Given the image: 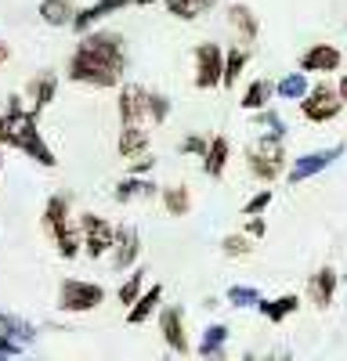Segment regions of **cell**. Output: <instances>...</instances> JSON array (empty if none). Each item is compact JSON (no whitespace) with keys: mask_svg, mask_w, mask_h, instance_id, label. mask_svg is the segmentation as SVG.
Masks as SVG:
<instances>
[{"mask_svg":"<svg viewBox=\"0 0 347 361\" xmlns=\"http://www.w3.org/2000/svg\"><path fill=\"white\" fill-rule=\"evenodd\" d=\"M127 76V44L120 29L95 25L80 33L73 54L66 58V80L91 87V90H112Z\"/></svg>","mask_w":347,"mask_h":361,"instance_id":"cell-1","label":"cell"},{"mask_svg":"<svg viewBox=\"0 0 347 361\" xmlns=\"http://www.w3.org/2000/svg\"><path fill=\"white\" fill-rule=\"evenodd\" d=\"M4 141H8V148H15V152H22L33 163H40L44 170L58 166V156L51 152V145L40 134V116L25 105L22 94L8 98V109H4Z\"/></svg>","mask_w":347,"mask_h":361,"instance_id":"cell-2","label":"cell"},{"mask_svg":"<svg viewBox=\"0 0 347 361\" xmlns=\"http://www.w3.org/2000/svg\"><path fill=\"white\" fill-rule=\"evenodd\" d=\"M174 102L163 90L141 87V83H120L116 90V112H120V123H141V127H163L170 119Z\"/></svg>","mask_w":347,"mask_h":361,"instance_id":"cell-3","label":"cell"},{"mask_svg":"<svg viewBox=\"0 0 347 361\" xmlns=\"http://www.w3.org/2000/svg\"><path fill=\"white\" fill-rule=\"evenodd\" d=\"M246 170L253 180H260V185H275V180L286 173L289 166V152H286V141H272V137H257L246 152Z\"/></svg>","mask_w":347,"mask_h":361,"instance_id":"cell-4","label":"cell"},{"mask_svg":"<svg viewBox=\"0 0 347 361\" xmlns=\"http://www.w3.org/2000/svg\"><path fill=\"white\" fill-rule=\"evenodd\" d=\"M105 304V286L87 279H62L58 282V311L62 314H91Z\"/></svg>","mask_w":347,"mask_h":361,"instance_id":"cell-5","label":"cell"},{"mask_svg":"<svg viewBox=\"0 0 347 361\" xmlns=\"http://www.w3.org/2000/svg\"><path fill=\"white\" fill-rule=\"evenodd\" d=\"M297 105H300V116L308 119V123H333V119L343 112V102H340L336 83H326V80L311 83L308 94H304Z\"/></svg>","mask_w":347,"mask_h":361,"instance_id":"cell-6","label":"cell"},{"mask_svg":"<svg viewBox=\"0 0 347 361\" xmlns=\"http://www.w3.org/2000/svg\"><path fill=\"white\" fill-rule=\"evenodd\" d=\"M76 231L83 238V257L87 260H102L112 253V238H116V224H109L102 214H80L76 217Z\"/></svg>","mask_w":347,"mask_h":361,"instance_id":"cell-7","label":"cell"},{"mask_svg":"<svg viewBox=\"0 0 347 361\" xmlns=\"http://www.w3.org/2000/svg\"><path fill=\"white\" fill-rule=\"evenodd\" d=\"M192 83H195V90H217L221 87V73H224V51H221V44H214V40H202V44H195V51H192Z\"/></svg>","mask_w":347,"mask_h":361,"instance_id":"cell-8","label":"cell"},{"mask_svg":"<svg viewBox=\"0 0 347 361\" xmlns=\"http://www.w3.org/2000/svg\"><path fill=\"white\" fill-rule=\"evenodd\" d=\"M343 152H347V145H329V148H318V152H304V156H297V159H289V166H286L282 177L297 188V185H304V180L318 177L322 170H329Z\"/></svg>","mask_w":347,"mask_h":361,"instance_id":"cell-9","label":"cell"},{"mask_svg":"<svg viewBox=\"0 0 347 361\" xmlns=\"http://www.w3.org/2000/svg\"><path fill=\"white\" fill-rule=\"evenodd\" d=\"M156 318H159V340L166 343V350H174V354H192V343H188V325H185V307H178V304H163L159 311H156Z\"/></svg>","mask_w":347,"mask_h":361,"instance_id":"cell-10","label":"cell"},{"mask_svg":"<svg viewBox=\"0 0 347 361\" xmlns=\"http://www.w3.org/2000/svg\"><path fill=\"white\" fill-rule=\"evenodd\" d=\"M40 228H44V235L51 238V243H58L62 235H69L76 228V221H73V199L66 192L47 195L44 214H40Z\"/></svg>","mask_w":347,"mask_h":361,"instance_id":"cell-11","label":"cell"},{"mask_svg":"<svg viewBox=\"0 0 347 361\" xmlns=\"http://www.w3.org/2000/svg\"><path fill=\"white\" fill-rule=\"evenodd\" d=\"M112 271H130L141 260V231L134 224H120L112 238Z\"/></svg>","mask_w":347,"mask_h":361,"instance_id":"cell-12","label":"cell"},{"mask_svg":"<svg viewBox=\"0 0 347 361\" xmlns=\"http://www.w3.org/2000/svg\"><path fill=\"white\" fill-rule=\"evenodd\" d=\"M336 286H340V275H336V267H333V264H322L318 271H311V275H308V304L318 307V311L333 307Z\"/></svg>","mask_w":347,"mask_h":361,"instance_id":"cell-13","label":"cell"},{"mask_svg":"<svg viewBox=\"0 0 347 361\" xmlns=\"http://www.w3.org/2000/svg\"><path fill=\"white\" fill-rule=\"evenodd\" d=\"M343 66V51L336 44H311L300 58H297V69L300 73H336Z\"/></svg>","mask_w":347,"mask_h":361,"instance_id":"cell-14","label":"cell"},{"mask_svg":"<svg viewBox=\"0 0 347 361\" xmlns=\"http://www.w3.org/2000/svg\"><path fill=\"white\" fill-rule=\"evenodd\" d=\"M228 25H231V33H236V40H239L243 47L257 44V37H260V15L246 4V0L228 4Z\"/></svg>","mask_w":347,"mask_h":361,"instance_id":"cell-15","label":"cell"},{"mask_svg":"<svg viewBox=\"0 0 347 361\" xmlns=\"http://www.w3.org/2000/svg\"><path fill=\"white\" fill-rule=\"evenodd\" d=\"M123 8H130V0H95V4H87V8H76V15H73V25H69V29L80 37V33H87V29L102 25L109 15L123 11Z\"/></svg>","mask_w":347,"mask_h":361,"instance_id":"cell-16","label":"cell"},{"mask_svg":"<svg viewBox=\"0 0 347 361\" xmlns=\"http://www.w3.org/2000/svg\"><path fill=\"white\" fill-rule=\"evenodd\" d=\"M112 199L120 202V206L138 202V199H159V185H156L149 173H127L123 180H116Z\"/></svg>","mask_w":347,"mask_h":361,"instance_id":"cell-17","label":"cell"},{"mask_svg":"<svg viewBox=\"0 0 347 361\" xmlns=\"http://www.w3.org/2000/svg\"><path fill=\"white\" fill-rule=\"evenodd\" d=\"M54 98H58V76H54L51 69L37 73L33 80L25 83V102H29V109H33L37 116H40L44 109H51Z\"/></svg>","mask_w":347,"mask_h":361,"instance_id":"cell-18","label":"cell"},{"mask_svg":"<svg viewBox=\"0 0 347 361\" xmlns=\"http://www.w3.org/2000/svg\"><path fill=\"white\" fill-rule=\"evenodd\" d=\"M152 148V130L141 127V123H120V137H116V152L120 159H134L141 152Z\"/></svg>","mask_w":347,"mask_h":361,"instance_id":"cell-19","label":"cell"},{"mask_svg":"<svg viewBox=\"0 0 347 361\" xmlns=\"http://www.w3.org/2000/svg\"><path fill=\"white\" fill-rule=\"evenodd\" d=\"M253 311L264 318L268 325H282L286 318H293V314L300 311V296H297V293H282V296H272V300L260 296V304H257Z\"/></svg>","mask_w":347,"mask_h":361,"instance_id":"cell-20","label":"cell"},{"mask_svg":"<svg viewBox=\"0 0 347 361\" xmlns=\"http://www.w3.org/2000/svg\"><path fill=\"white\" fill-rule=\"evenodd\" d=\"M159 307H163V286L152 282L149 289H141V296L127 307V325H145L149 318H156Z\"/></svg>","mask_w":347,"mask_h":361,"instance_id":"cell-21","label":"cell"},{"mask_svg":"<svg viewBox=\"0 0 347 361\" xmlns=\"http://www.w3.org/2000/svg\"><path fill=\"white\" fill-rule=\"evenodd\" d=\"M199 163H202V173H207L210 180H221V177H224V170H228V163H231V141H228L224 134L210 137L207 156H202Z\"/></svg>","mask_w":347,"mask_h":361,"instance_id":"cell-22","label":"cell"},{"mask_svg":"<svg viewBox=\"0 0 347 361\" xmlns=\"http://www.w3.org/2000/svg\"><path fill=\"white\" fill-rule=\"evenodd\" d=\"M159 202L174 221L188 217L192 214V188L188 185H159Z\"/></svg>","mask_w":347,"mask_h":361,"instance_id":"cell-23","label":"cell"},{"mask_svg":"<svg viewBox=\"0 0 347 361\" xmlns=\"http://www.w3.org/2000/svg\"><path fill=\"white\" fill-rule=\"evenodd\" d=\"M246 66H250V47H243V44H231V47L224 51V73H221V87H224V90H231V87H236V83L243 80Z\"/></svg>","mask_w":347,"mask_h":361,"instance_id":"cell-24","label":"cell"},{"mask_svg":"<svg viewBox=\"0 0 347 361\" xmlns=\"http://www.w3.org/2000/svg\"><path fill=\"white\" fill-rule=\"evenodd\" d=\"M224 347H228V325L224 322H214L202 329V340L195 347L199 357H210V361H221L224 357Z\"/></svg>","mask_w":347,"mask_h":361,"instance_id":"cell-25","label":"cell"},{"mask_svg":"<svg viewBox=\"0 0 347 361\" xmlns=\"http://www.w3.org/2000/svg\"><path fill=\"white\" fill-rule=\"evenodd\" d=\"M76 15V0H40V22L51 29H69Z\"/></svg>","mask_w":347,"mask_h":361,"instance_id":"cell-26","label":"cell"},{"mask_svg":"<svg viewBox=\"0 0 347 361\" xmlns=\"http://www.w3.org/2000/svg\"><path fill=\"white\" fill-rule=\"evenodd\" d=\"M272 98H275V83L272 80H264V76H257V80H250V87L243 90V109L246 112H257V109H264V105H272Z\"/></svg>","mask_w":347,"mask_h":361,"instance_id":"cell-27","label":"cell"},{"mask_svg":"<svg viewBox=\"0 0 347 361\" xmlns=\"http://www.w3.org/2000/svg\"><path fill=\"white\" fill-rule=\"evenodd\" d=\"M0 329H4L8 336H15L18 343H37V325L29 322V318H22V314H15V311H0Z\"/></svg>","mask_w":347,"mask_h":361,"instance_id":"cell-28","label":"cell"},{"mask_svg":"<svg viewBox=\"0 0 347 361\" xmlns=\"http://www.w3.org/2000/svg\"><path fill=\"white\" fill-rule=\"evenodd\" d=\"M163 8L178 22H195L199 15H207L210 8H217V0H163Z\"/></svg>","mask_w":347,"mask_h":361,"instance_id":"cell-29","label":"cell"},{"mask_svg":"<svg viewBox=\"0 0 347 361\" xmlns=\"http://www.w3.org/2000/svg\"><path fill=\"white\" fill-rule=\"evenodd\" d=\"M257 119H253V127L260 130V137H272V141H286V123H282V116L272 109V105H264V109H257L253 112Z\"/></svg>","mask_w":347,"mask_h":361,"instance_id":"cell-30","label":"cell"},{"mask_svg":"<svg viewBox=\"0 0 347 361\" xmlns=\"http://www.w3.org/2000/svg\"><path fill=\"white\" fill-rule=\"evenodd\" d=\"M308 73H286L279 83H275V98H282V102H300L304 94H308Z\"/></svg>","mask_w":347,"mask_h":361,"instance_id":"cell-31","label":"cell"},{"mask_svg":"<svg viewBox=\"0 0 347 361\" xmlns=\"http://www.w3.org/2000/svg\"><path fill=\"white\" fill-rule=\"evenodd\" d=\"M221 253H224L228 260H246V257L253 253V238H250L246 231H231V235L221 238Z\"/></svg>","mask_w":347,"mask_h":361,"instance_id":"cell-32","label":"cell"},{"mask_svg":"<svg viewBox=\"0 0 347 361\" xmlns=\"http://www.w3.org/2000/svg\"><path fill=\"white\" fill-rule=\"evenodd\" d=\"M224 300H228V307H239V311H243V307H257V304H260V289L236 282V286H228Z\"/></svg>","mask_w":347,"mask_h":361,"instance_id":"cell-33","label":"cell"},{"mask_svg":"<svg viewBox=\"0 0 347 361\" xmlns=\"http://www.w3.org/2000/svg\"><path fill=\"white\" fill-rule=\"evenodd\" d=\"M141 289H145V267H138V264H134V275H127V279H123V286L116 289V300H120L123 307H130L134 300L141 296Z\"/></svg>","mask_w":347,"mask_h":361,"instance_id":"cell-34","label":"cell"},{"mask_svg":"<svg viewBox=\"0 0 347 361\" xmlns=\"http://www.w3.org/2000/svg\"><path fill=\"white\" fill-rule=\"evenodd\" d=\"M272 202H275V192L264 185V188H257V192H253V195L243 202V209H239V214H243V217H253V214H268V206H272Z\"/></svg>","mask_w":347,"mask_h":361,"instance_id":"cell-35","label":"cell"},{"mask_svg":"<svg viewBox=\"0 0 347 361\" xmlns=\"http://www.w3.org/2000/svg\"><path fill=\"white\" fill-rule=\"evenodd\" d=\"M207 145H210V137L185 134V137L178 141V152H181V156H192V159H202V156H207Z\"/></svg>","mask_w":347,"mask_h":361,"instance_id":"cell-36","label":"cell"},{"mask_svg":"<svg viewBox=\"0 0 347 361\" xmlns=\"http://www.w3.org/2000/svg\"><path fill=\"white\" fill-rule=\"evenodd\" d=\"M243 231L253 238V243H260V238L268 235V221H264V214H253V217H246V221H243Z\"/></svg>","mask_w":347,"mask_h":361,"instance_id":"cell-37","label":"cell"},{"mask_svg":"<svg viewBox=\"0 0 347 361\" xmlns=\"http://www.w3.org/2000/svg\"><path fill=\"white\" fill-rule=\"evenodd\" d=\"M127 163H130V166H127V173H152L159 159H156L152 152H141V156H134V159H127Z\"/></svg>","mask_w":347,"mask_h":361,"instance_id":"cell-38","label":"cell"},{"mask_svg":"<svg viewBox=\"0 0 347 361\" xmlns=\"http://www.w3.org/2000/svg\"><path fill=\"white\" fill-rule=\"evenodd\" d=\"M25 350V343H18L15 336H8L4 329H0V357H15V354H22Z\"/></svg>","mask_w":347,"mask_h":361,"instance_id":"cell-39","label":"cell"},{"mask_svg":"<svg viewBox=\"0 0 347 361\" xmlns=\"http://www.w3.org/2000/svg\"><path fill=\"white\" fill-rule=\"evenodd\" d=\"M336 90H340V102H343V109H347V73L336 80Z\"/></svg>","mask_w":347,"mask_h":361,"instance_id":"cell-40","label":"cell"},{"mask_svg":"<svg viewBox=\"0 0 347 361\" xmlns=\"http://www.w3.org/2000/svg\"><path fill=\"white\" fill-rule=\"evenodd\" d=\"M11 62V47H8V40H0V66H8Z\"/></svg>","mask_w":347,"mask_h":361,"instance_id":"cell-41","label":"cell"},{"mask_svg":"<svg viewBox=\"0 0 347 361\" xmlns=\"http://www.w3.org/2000/svg\"><path fill=\"white\" fill-rule=\"evenodd\" d=\"M134 8H149V4H163V0H130Z\"/></svg>","mask_w":347,"mask_h":361,"instance_id":"cell-42","label":"cell"},{"mask_svg":"<svg viewBox=\"0 0 347 361\" xmlns=\"http://www.w3.org/2000/svg\"><path fill=\"white\" fill-rule=\"evenodd\" d=\"M0 148H8V141H4V112H0Z\"/></svg>","mask_w":347,"mask_h":361,"instance_id":"cell-43","label":"cell"},{"mask_svg":"<svg viewBox=\"0 0 347 361\" xmlns=\"http://www.w3.org/2000/svg\"><path fill=\"white\" fill-rule=\"evenodd\" d=\"M0 170H4V148H0Z\"/></svg>","mask_w":347,"mask_h":361,"instance_id":"cell-44","label":"cell"}]
</instances>
